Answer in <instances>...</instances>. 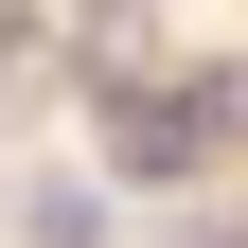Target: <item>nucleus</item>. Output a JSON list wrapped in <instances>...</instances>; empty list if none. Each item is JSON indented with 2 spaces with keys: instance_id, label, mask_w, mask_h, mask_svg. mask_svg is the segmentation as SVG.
<instances>
[{
  "instance_id": "obj_1",
  "label": "nucleus",
  "mask_w": 248,
  "mask_h": 248,
  "mask_svg": "<svg viewBox=\"0 0 248 248\" xmlns=\"http://www.w3.org/2000/svg\"><path fill=\"white\" fill-rule=\"evenodd\" d=\"M213 248H248V231H213Z\"/></svg>"
}]
</instances>
